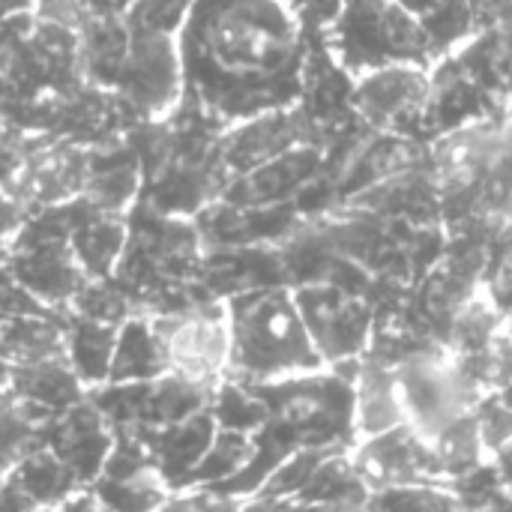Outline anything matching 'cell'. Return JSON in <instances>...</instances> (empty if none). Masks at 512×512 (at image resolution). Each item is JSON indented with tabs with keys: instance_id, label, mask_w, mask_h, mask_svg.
Returning <instances> with one entry per match:
<instances>
[{
	"instance_id": "3",
	"label": "cell",
	"mask_w": 512,
	"mask_h": 512,
	"mask_svg": "<svg viewBox=\"0 0 512 512\" xmlns=\"http://www.w3.org/2000/svg\"><path fill=\"white\" fill-rule=\"evenodd\" d=\"M318 39L348 78L393 63L432 69L441 60L420 15L399 0H342L339 15L318 33Z\"/></svg>"
},
{
	"instance_id": "7",
	"label": "cell",
	"mask_w": 512,
	"mask_h": 512,
	"mask_svg": "<svg viewBox=\"0 0 512 512\" xmlns=\"http://www.w3.org/2000/svg\"><path fill=\"white\" fill-rule=\"evenodd\" d=\"M111 90L120 96V102L135 120L168 117L183 99L177 33L132 27L129 48L114 75Z\"/></svg>"
},
{
	"instance_id": "6",
	"label": "cell",
	"mask_w": 512,
	"mask_h": 512,
	"mask_svg": "<svg viewBox=\"0 0 512 512\" xmlns=\"http://www.w3.org/2000/svg\"><path fill=\"white\" fill-rule=\"evenodd\" d=\"M150 318L162 339L168 372L207 387H216L225 378L231 351L225 300L207 297L186 309Z\"/></svg>"
},
{
	"instance_id": "29",
	"label": "cell",
	"mask_w": 512,
	"mask_h": 512,
	"mask_svg": "<svg viewBox=\"0 0 512 512\" xmlns=\"http://www.w3.org/2000/svg\"><path fill=\"white\" fill-rule=\"evenodd\" d=\"M30 216L33 213L27 210V204L18 201L6 186H0V246H6Z\"/></svg>"
},
{
	"instance_id": "25",
	"label": "cell",
	"mask_w": 512,
	"mask_h": 512,
	"mask_svg": "<svg viewBox=\"0 0 512 512\" xmlns=\"http://www.w3.org/2000/svg\"><path fill=\"white\" fill-rule=\"evenodd\" d=\"M474 417H477L480 438H483L492 459L498 453H504L507 447H512V405L501 393L483 396L480 405L474 408Z\"/></svg>"
},
{
	"instance_id": "34",
	"label": "cell",
	"mask_w": 512,
	"mask_h": 512,
	"mask_svg": "<svg viewBox=\"0 0 512 512\" xmlns=\"http://www.w3.org/2000/svg\"><path fill=\"white\" fill-rule=\"evenodd\" d=\"M3 318H6V312H3V309H0V324H3Z\"/></svg>"
},
{
	"instance_id": "20",
	"label": "cell",
	"mask_w": 512,
	"mask_h": 512,
	"mask_svg": "<svg viewBox=\"0 0 512 512\" xmlns=\"http://www.w3.org/2000/svg\"><path fill=\"white\" fill-rule=\"evenodd\" d=\"M57 411L27 402L15 390L0 393V477H6L24 456L45 447V429Z\"/></svg>"
},
{
	"instance_id": "2",
	"label": "cell",
	"mask_w": 512,
	"mask_h": 512,
	"mask_svg": "<svg viewBox=\"0 0 512 512\" xmlns=\"http://www.w3.org/2000/svg\"><path fill=\"white\" fill-rule=\"evenodd\" d=\"M228 306V372L243 384H270L327 369L300 315L294 288L258 285L225 297Z\"/></svg>"
},
{
	"instance_id": "24",
	"label": "cell",
	"mask_w": 512,
	"mask_h": 512,
	"mask_svg": "<svg viewBox=\"0 0 512 512\" xmlns=\"http://www.w3.org/2000/svg\"><path fill=\"white\" fill-rule=\"evenodd\" d=\"M420 21L438 51V57L456 51L462 42H468L477 33V18L471 9V0H432Z\"/></svg>"
},
{
	"instance_id": "10",
	"label": "cell",
	"mask_w": 512,
	"mask_h": 512,
	"mask_svg": "<svg viewBox=\"0 0 512 512\" xmlns=\"http://www.w3.org/2000/svg\"><path fill=\"white\" fill-rule=\"evenodd\" d=\"M111 444L114 429L90 402V396L57 411L45 429V447L72 471V477L81 486H90L99 477Z\"/></svg>"
},
{
	"instance_id": "27",
	"label": "cell",
	"mask_w": 512,
	"mask_h": 512,
	"mask_svg": "<svg viewBox=\"0 0 512 512\" xmlns=\"http://www.w3.org/2000/svg\"><path fill=\"white\" fill-rule=\"evenodd\" d=\"M279 3H285L312 36H318L342 9V0H279Z\"/></svg>"
},
{
	"instance_id": "33",
	"label": "cell",
	"mask_w": 512,
	"mask_h": 512,
	"mask_svg": "<svg viewBox=\"0 0 512 512\" xmlns=\"http://www.w3.org/2000/svg\"><path fill=\"white\" fill-rule=\"evenodd\" d=\"M498 393H501V396H504V399L512 405V384H507V387H504V390H498Z\"/></svg>"
},
{
	"instance_id": "12",
	"label": "cell",
	"mask_w": 512,
	"mask_h": 512,
	"mask_svg": "<svg viewBox=\"0 0 512 512\" xmlns=\"http://www.w3.org/2000/svg\"><path fill=\"white\" fill-rule=\"evenodd\" d=\"M354 384V426H357V441L381 435L387 429H396L408 423L402 390H399V375L396 363L363 351V357L354 363L351 372Z\"/></svg>"
},
{
	"instance_id": "28",
	"label": "cell",
	"mask_w": 512,
	"mask_h": 512,
	"mask_svg": "<svg viewBox=\"0 0 512 512\" xmlns=\"http://www.w3.org/2000/svg\"><path fill=\"white\" fill-rule=\"evenodd\" d=\"M486 291L492 297V303L498 306V312L504 315L507 327L512 330V249L495 261V267L486 276Z\"/></svg>"
},
{
	"instance_id": "9",
	"label": "cell",
	"mask_w": 512,
	"mask_h": 512,
	"mask_svg": "<svg viewBox=\"0 0 512 512\" xmlns=\"http://www.w3.org/2000/svg\"><path fill=\"white\" fill-rule=\"evenodd\" d=\"M348 453L369 492L399 486H447L438 471L432 444L408 423L372 438H360Z\"/></svg>"
},
{
	"instance_id": "19",
	"label": "cell",
	"mask_w": 512,
	"mask_h": 512,
	"mask_svg": "<svg viewBox=\"0 0 512 512\" xmlns=\"http://www.w3.org/2000/svg\"><path fill=\"white\" fill-rule=\"evenodd\" d=\"M348 450L351 447L327 453L306 486L294 495L291 507H366L372 492L357 474Z\"/></svg>"
},
{
	"instance_id": "4",
	"label": "cell",
	"mask_w": 512,
	"mask_h": 512,
	"mask_svg": "<svg viewBox=\"0 0 512 512\" xmlns=\"http://www.w3.org/2000/svg\"><path fill=\"white\" fill-rule=\"evenodd\" d=\"M396 375L408 426L426 441H432L453 420L471 414L480 399L489 396L444 342L396 360Z\"/></svg>"
},
{
	"instance_id": "32",
	"label": "cell",
	"mask_w": 512,
	"mask_h": 512,
	"mask_svg": "<svg viewBox=\"0 0 512 512\" xmlns=\"http://www.w3.org/2000/svg\"><path fill=\"white\" fill-rule=\"evenodd\" d=\"M399 3H402V6H408L411 12H417V15H420V12H423V9H426L432 0H399Z\"/></svg>"
},
{
	"instance_id": "21",
	"label": "cell",
	"mask_w": 512,
	"mask_h": 512,
	"mask_svg": "<svg viewBox=\"0 0 512 512\" xmlns=\"http://www.w3.org/2000/svg\"><path fill=\"white\" fill-rule=\"evenodd\" d=\"M9 390H15L27 402H36L48 411H63L87 396L84 384L78 381L66 357H48L36 363L9 366Z\"/></svg>"
},
{
	"instance_id": "11",
	"label": "cell",
	"mask_w": 512,
	"mask_h": 512,
	"mask_svg": "<svg viewBox=\"0 0 512 512\" xmlns=\"http://www.w3.org/2000/svg\"><path fill=\"white\" fill-rule=\"evenodd\" d=\"M129 432H138V438L144 441V447L150 453L153 468L162 474V480L171 486V492H177L186 486L189 474L195 471V465L213 444L219 426H216L213 411L204 408L186 420H177V423H168L159 429H129Z\"/></svg>"
},
{
	"instance_id": "18",
	"label": "cell",
	"mask_w": 512,
	"mask_h": 512,
	"mask_svg": "<svg viewBox=\"0 0 512 512\" xmlns=\"http://www.w3.org/2000/svg\"><path fill=\"white\" fill-rule=\"evenodd\" d=\"M168 372L162 339L156 333V324L150 315H132L120 324L108 384H126V381H150Z\"/></svg>"
},
{
	"instance_id": "22",
	"label": "cell",
	"mask_w": 512,
	"mask_h": 512,
	"mask_svg": "<svg viewBox=\"0 0 512 512\" xmlns=\"http://www.w3.org/2000/svg\"><path fill=\"white\" fill-rule=\"evenodd\" d=\"M432 453H435V462H438V471L444 477L447 486H453L459 477L483 468L492 462L483 438H480V426H477V417L474 411L453 420L450 426H444L432 441Z\"/></svg>"
},
{
	"instance_id": "17",
	"label": "cell",
	"mask_w": 512,
	"mask_h": 512,
	"mask_svg": "<svg viewBox=\"0 0 512 512\" xmlns=\"http://www.w3.org/2000/svg\"><path fill=\"white\" fill-rule=\"evenodd\" d=\"M69 309L57 312H21L6 315L0 324V360L9 366L36 363L48 357H66L63 324Z\"/></svg>"
},
{
	"instance_id": "30",
	"label": "cell",
	"mask_w": 512,
	"mask_h": 512,
	"mask_svg": "<svg viewBox=\"0 0 512 512\" xmlns=\"http://www.w3.org/2000/svg\"><path fill=\"white\" fill-rule=\"evenodd\" d=\"M471 9L477 18V30L512 24V0H471Z\"/></svg>"
},
{
	"instance_id": "8",
	"label": "cell",
	"mask_w": 512,
	"mask_h": 512,
	"mask_svg": "<svg viewBox=\"0 0 512 512\" xmlns=\"http://www.w3.org/2000/svg\"><path fill=\"white\" fill-rule=\"evenodd\" d=\"M300 315L315 348L333 369H354L372 339L375 303L336 282H309L294 288Z\"/></svg>"
},
{
	"instance_id": "13",
	"label": "cell",
	"mask_w": 512,
	"mask_h": 512,
	"mask_svg": "<svg viewBox=\"0 0 512 512\" xmlns=\"http://www.w3.org/2000/svg\"><path fill=\"white\" fill-rule=\"evenodd\" d=\"M81 198L114 213H126L141 198V165L126 138L87 147Z\"/></svg>"
},
{
	"instance_id": "26",
	"label": "cell",
	"mask_w": 512,
	"mask_h": 512,
	"mask_svg": "<svg viewBox=\"0 0 512 512\" xmlns=\"http://www.w3.org/2000/svg\"><path fill=\"white\" fill-rule=\"evenodd\" d=\"M192 0H123L126 21L141 30L177 33Z\"/></svg>"
},
{
	"instance_id": "15",
	"label": "cell",
	"mask_w": 512,
	"mask_h": 512,
	"mask_svg": "<svg viewBox=\"0 0 512 512\" xmlns=\"http://www.w3.org/2000/svg\"><path fill=\"white\" fill-rule=\"evenodd\" d=\"M3 483V507L6 510H42V507H57L81 489V483L72 477V471L48 450L39 447L30 456H24L6 477Z\"/></svg>"
},
{
	"instance_id": "31",
	"label": "cell",
	"mask_w": 512,
	"mask_h": 512,
	"mask_svg": "<svg viewBox=\"0 0 512 512\" xmlns=\"http://www.w3.org/2000/svg\"><path fill=\"white\" fill-rule=\"evenodd\" d=\"M495 468H498V474H501L504 486L510 489V495H512V447H507L504 453H498V456H495Z\"/></svg>"
},
{
	"instance_id": "16",
	"label": "cell",
	"mask_w": 512,
	"mask_h": 512,
	"mask_svg": "<svg viewBox=\"0 0 512 512\" xmlns=\"http://www.w3.org/2000/svg\"><path fill=\"white\" fill-rule=\"evenodd\" d=\"M117 333H120V324L96 321V318L78 315L72 309L66 312L63 348H66V360H69L72 372L78 375V381L84 384V390L108 381Z\"/></svg>"
},
{
	"instance_id": "23",
	"label": "cell",
	"mask_w": 512,
	"mask_h": 512,
	"mask_svg": "<svg viewBox=\"0 0 512 512\" xmlns=\"http://www.w3.org/2000/svg\"><path fill=\"white\" fill-rule=\"evenodd\" d=\"M210 411H213L219 429L243 432V435H255L267 420V405L258 396V390L252 384H243L234 378H222L216 384Z\"/></svg>"
},
{
	"instance_id": "1",
	"label": "cell",
	"mask_w": 512,
	"mask_h": 512,
	"mask_svg": "<svg viewBox=\"0 0 512 512\" xmlns=\"http://www.w3.org/2000/svg\"><path fill=\"white\" fill-rule=\"evenodd\" d=\"M312 33L279 0H192L177 51L183 99L225 129L300 102Z\"/></svg>"
},
{
	"instance_id": "5",
	"label": "cell",
	"mask_w": 512,
	"mask_h": 512,
	"mask_svg": "<svg viewBox=\"0 0 512 512\" xmlns=\"http://www.w3.org/2000/svg\"><path fill=\"white\" fill-rule=\"evenodd\" d=\"M348 102L354 117L384 135L429 144V69L393 63L351 78Z\"/></svg>"
},
{
	"instance_id": "14",
	"label": "cell",
	"mask_w": 512,
	"mask_h": 512,
	"mask_svg": "<svg viewBox=\"0 0 512 512\" xmlns=\"http://www.w3.org/2000/svg\"><path fill=\"white\" fill-rule=\"evenodd\" d=\"M69 246L90 279L111 276L126 246V213L102 210L84 198H75Z\"/></svg>"
}]
</instances>
